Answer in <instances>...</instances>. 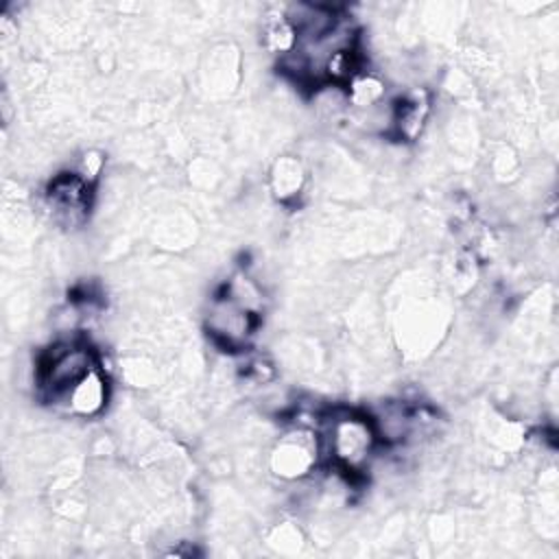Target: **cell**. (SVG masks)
<instances>
[{"instance_id":"1","label":"cell","mask_w":559,"mask_h":559,"mask_svg":"<svg viewBox=\"0 0 559 559\" xmlns=\"http://www.w3.org/2000/svg\"><path fill=\"white\" fill-rule=\"evenodd\" d=\"M319 450L325 452L343 472H362L376 450L378 428L373 419L358 413H338L325 417L319 430Z\"/></svg>"},{"instance_id":"10","label":"cell","mask_w":559,"mask_h":559,"mask_svg":"<svg viewBox=\"0 0 559 559\" xmlns=\"http://www.w3.org/2000/svg\"><path fill=\"white\" fill-rule=\"evenodd\" d=\"M100 170H103V157H100L98 153H85V155L81 157V162H79V166H76L74 173H76L83 181H87V183L94 186V181L98 179Z\"/></svg>"},{"instance_id":"7","label":"cell","mask_w":559,"mask_h":559,"mask_svg":"<svg viewBox=\"0 0 559 559\" xmlns=\"http://www.w3.org/2000/svg\"><path fill=\"white\" fill-rule=\"evenodd\" d=\"M107 397H109V384L105 373L96 365L63 395V402L70 413L79 417H94L105 408Z\"/></svg>"},{"instance_id":"6","label":"cell","mask_w":559,"mask_h":559,"mask_svg":"<svg viewBox=\"0 0 559 559\" xmlns=\"http://www.w3.org/2000/svg\"><path fill=\"white\" fill-rule=\"evenodd\" d=\"M430 111V96L426 90L415 87L397 98L391 109V127L400 140L413 142L419 138Z\"/></svg>"},{"instance_id":"2","label":"cell","mask_w":559,"mask_h":559,"mask_svg":"<svg viewBox=\"0 0 559 559\" xmlns=\"http://www.w3.org/2000/svg\"><path fill=\"white\" fill-rule=\"evenodd\" d=\"M96 365V354L87 343L59 341L44 352L37 369V382L48 397L59 400Z\"/></svg>"},{"instance_id":"9","label":"cell","mask_w":559,"mask_h":559,"mask_svg":"<svg viewBox=\"0 0 559 559\" xmlns=\"http://www.w3.org/2000/svg\"><path fill=\"white\" fill-rule=\"evenodd\" d=\"M382 96H384V83L373 74L360 72L347 83V98L352 105L360 109L373 107Z\"/></svg>"},{"instance_id":"8","label":"cell","mask_w":559,"mask_h":559,"mask_svg":"<svg viewBox=\"0 0 559 559\" xmlns=\"http://www.w3.org/2000/svg\"><path fill=\"white\" fill-rule=\"evenodd\" d=\"M304 181H306V175H304V168H301L299 159L280 157L275 162L273 173H271V186H273L275 197L286 201V199L299 194V190L304 188Z\"/></svg>"},{"instance_id":"5","label":"cell","mask_w":559,"mask_h":559,"mask_svg":"<svg viewBox=\"0 0 559 559\" xmlns=\"http://www.w3.org/2000/svg\"><path fill=\"white\" fill-rule=\"evenodd\" d=\"M319 452V437L312 430L297 428L280 439L271 454V467L282 478H301L314 467Z\"/></svg>"},{"instance_id":"3","label":"cell","mask_w":559,"mask_h":559,"mask_svg":"<svg viewBox=\"0 0 559 559\" xmlns=\"http://www.w3.org/2000/svg\"><path fill=\"white\" fill-rule=\"evenodd\" d=\"M258 325V310L245 306L231 293L216 297L207 312L210 334L225 347H242Z\"/></svg>"},{"instance_id":"4","label":"cell","mask_w":559,"mask_h":559,"mask_svg":"<svg viewBox=\"0 0 559 559\" xmlns=\"http://www.w3.org/2000/svg\"><path fill=\"white\" fill-rule=\"evenodd\" d=\"M92 203V183L83 181L76 173L57 175L46 190V205L52 218L66 227L85 221Z\"/></svg>"}]
</instances>
